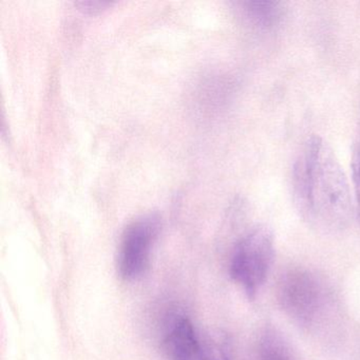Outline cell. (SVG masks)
Here are the masks:
<instances>
[{
	"label": "cell",
	"mask_w": 360,
	"mask_h": 360,
	"mask_svg": "<svg viewBox=\"0 0 360 360\" xmlns=\"http://www.w3.org/2000/svg\"><path fill=\"white\" fill-rule=\"evenodd\" d=\"M160 229L161 220L155 214H143L126 227L117 256V269L123 279L134 281L146 271Z\"/></svg>",
	"instance_id": "obj_3"
},
{
	"label": "cell",
	"mask_w": 360,
	"mask_h": 360,
	"mask_svg": "<svg viewBox=\"0 0 360 360\" xmlns=\"http://www.w3.org/2000/svg\"><path fill=\"white\" fill-rule=\"evenodd\" d=\"M294 193L302 216L317 226L337 229L349 220V182L334 151L319 136L307 140L297 158Z\"/></svg>",
	"instance_id": "obj_1"
},
{
	"label": "cell",
	"mask_w": 360,
	"mask_h": 360,
	"mask_svg": "<svg viewBox=\"0 0 360 360\" xmlns=\"http://www.w3.org/2000/svg\"><path fill=\"white\" fill-rule=\"evenodd\" d=\"M317 282L302 273H292L281 284V301L290 315L299 319L313 317L320 304Z\"/></svg>",
	"instance_id": "obj_4"
},
{
	"label": "cell",
	"mask_w": 360,
	"mask_h": 360,
	"mask_svg": "<svg viewBox=\"0 0 360 360\" xmlns=\"http://www.w3.org/2000/svg\"><path fill=\"white\" fill-rule=\"evenodd\" d=\"M352 166H353L354 188H355L356 200H357L358 212L360 214V142L354 153Z\"/></svg>",
	"instance_id": "obj_8"
},
{
	"label": "cell",
	"mask_w": 360,
	"mask_h": 360,
	"mask_svg": "<svg viewBox=\"0 0 360 360\" xmlns=\"http://www.w3.org/2000/svg\"><path fill=\"white\" fill-rule=\"evenodd\" d=\"M246 16L258 26H271L280 16V8L273 1H250L244 4Z\"/></svg>",
	"instance_id": "obj_6"
},
{
	"label": "cell",
	"mask_w": 360,
	"mask_h": 360,
	"mask_svg": "<svg viewBox=\"0 0 360 360\" xmlns=\"http://www.w3.org/2000/svg\"><path fill=\"white\" fill-rule=\"evenodd\" d=\"M204 353H205L206 360H231L225 351H223L222 347L218 345H210Z\"/></svg>",
	"instance_id": "obj_9"
},
{
	"label": "cell",
	"mask_w": 360,
	"mask_h": 360,
	"mask_svg": "<svg viewBox=\"0 0 360 360\" xmlns=\"http://www.w3.org/2000/svg\"><path fill=\"white\" fill-rule=\"evenodd\" d=\"M261 360H292L288 349L277 338L269 337L263 345Z\"/></svg>",
	"instance_id": "obj_7"
},
{
	"label": "cell",
	"mask_w": 360,
	"mask_h": 360,
	"mask_svg": "<svg viewBox=\"0 0 360 360\" xmlns=\"http://www.w3.org/2000/svg\"><path fill=\"white\" fill-rule=\"evenodd\" d=\"M166 347L172 360H206L195 328L187 318L174 320L166 337Z\"/></svg>",
	"instance_id": "obj_5"
},
{
	"label": "cell",
	"mask_w": 360,
	"mask_h": 360,
	"mask_svg": "<svg viewBox=\"0 0 360 360\" xmlns=\"http://www.w3.org/2000/svg\"><path fill=\"white\" fill-rule=\"evenodd\" d=\"M274 257L273 233L257 226L246 233L233 250L231 278L250 297H254L266 280Z\"/></svg>",
	"instance_id": "obj_2"
}]
</instances>
